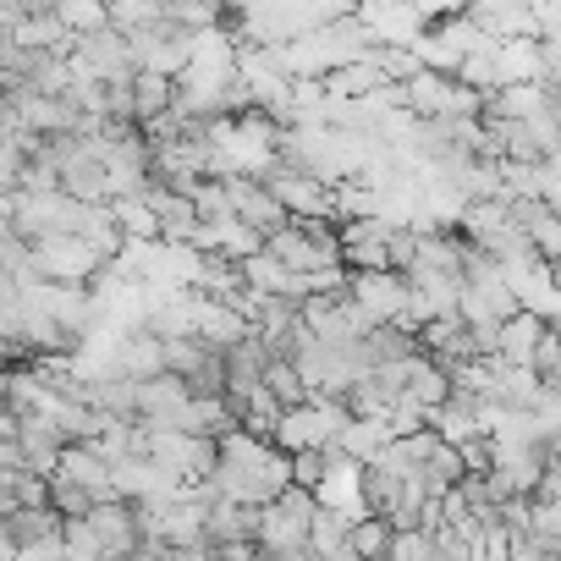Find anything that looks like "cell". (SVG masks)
I'll use <instances>...</instances> for the list:
<instances>
[{"instance_id":"6da1fadb","label":"cell","mask_w":561,"mask_h":561,"mask_svg":"<svg viewBox=\"0 0 561 561\" xmlns=\"http://www.w3.org/2000/svg\"><path fill=\"white\" fill-rule=\"evenodd\" d=\"M209 484L237 501V506H270L280 490H293V457L275 451L270 440H253L248 430L220 435V468L209 473Z\"/></svg>"},{"instance_id":"7a4b0ae2","label":"cell","mask_w":561,"mask_h":561,"mask_svg":"<svg viewBox=\"0 0 561 561\" xmlns=\"http://www.w3.org/2000/svg\"><path fill=\"white\" fill-rule=\"evenodd\" d=\"M264 253H270L280 270H293L298 280H309V275L342 264V226H336V220H287V226L264 242Z\"/></svg>"},{"instance_id":"3957f363","label":"cell","mask_w":561,"mask_h":561,"mask_svg":"<svg viewBox=\"0 0 561 561\" xmlns=\"http://www.w3.org/2000/svg\"><path fill=\"white\" fill-rule=\"evenodd\" d=\"M320 512V495L309 490H280L270 506H259V534L253 545L259 550H275V556H309V523Z\"/></svg>"},{"instance_id":"277c9868","label":"cell","mask_w":561,"mask_h":561,"mask_svg":"<svg viewBox=\"0 0 561 561\" xmlns=\"http://www.w3.org/2000/svg\"><path fill=\"white\" fill-rule=\"evenodd\" d=\"M259 182L275 193V204L287 209L293 220H336V187H325V182L309 176V171H293V165L270 160V165L259 171Z\"/></svg>"},{"instance_id":"5b68a950","label":"cell","mask_w":561,"mask_h":561,"mask_svg":"<svg viewBox=\"0 0 561 561\" xmlns=\"http://www.w3.org/2000/svg\"><path fill=\"white\" fill-rule=\"evenodd\" d=\"M72 72H78V78H94V83H133V78H138L133 39L116 34L111 23H105L100 34H83L78 50H72Z\"/></svg>"},{"instance_id":"8992f818","label":"cell","mask_w":561,"mask_h":561,"mask_svg":"<svg viewBox=\"0 0 561 561\" xmlns=\"http://www.w3.org/2000/svg\"><path fill=\"white\" fill-rule=\"evenodd\" d=\"M83 523H89V534H94V545H100V561H127V556L144 550V534H138V517H133L127 501H105V506H94Z\"/></svg>"},{"instance_id":"52a82bcc","label":"cell","mask_w":561,"mask_h":561,"mask_svg":"<svg viewBox=\"0 0 561 561\" xmlns=\"http://www.w3.org/2000/svg\"><path fill=\"white\" fill-rule=\"evenodd\" d=\"M226 193H231V215H237V220H242L248 231H259L264 242H270V237H275L280 226L293 220L287 209L275 204V193H270V187H264L259 176H231V182H226Z\"/></svg>"},{"instance_id":"ba28073f","label":"cell","mask_w":561,"mask_h":561,"mask_svg":"<svg viewBox=\"0 0 561 561\" xmlns=\"http://www.w3.org/2000/svg\"><path fill=\"white\" fill-rule=\"evenodd\" d=\"M353 304L369 314V325H397V314L408 309V280L402 275H353Z\"/></svg>"},{"instance_id":"9c48e42d","label":"cell","mask_w":561,"mask_h":561,"mask_svg":"<svg viewBox=\"0 0 561 561\" xmlns=\"http://www.w3.org/2000/svg\"><path fill=\"white\" fill-rule=\"evenodd\" d=\"M253 534H259V512L253 506H237V501H215V506H204V545L209 550H220V545H253Z\"/></svg>"},{"instance_id":"30bf717a","label":"cell","mask_w":561,"mask_h":561,"mask_svg":"<svg viewBox=\"0 0 561 561\" xmlns=\"http://www.w3.org/2000/svg\"><path fill=\"white\" fill-rule=\"evenodd\" d=\"M462 18H468L479 34H490L495 45H506V39H539L534 7H512V0H501V7H468Z\"/></svg>"},{"instance_id":"8fae6325","label":"cell","mask_w":561,"mask_h":561,"mask_svg":"<svg viewBox=\"0 0 561 561\" xmlns=\"http://www.w3.org/2000/svg\"><path fill=\"white\" fill-rule=\"evenodd\" d=\"M18 451H23V468H34V473H56L61 468V451H67V440H61V430L50 424V419H23L18 424Z\"/></svg>"},{"instance_id":"7c38bea8","label":"cell","mask_w":561,"mask_h":561,"mask_svg":"<svg viewBox=\"0 0 561 561\" xmlns=\"http://www.w3.org/2000/svg\"><path fill=\"white\" fill-rule=\"evenodd\" d=\"M56 473H67L72 484H83L100 506H105V501H116V473H111V462H105L94 446H67Z\"/></svg>"},{"instance_id":"4fadbf2b","label":"cell","mask_w":561,"mask_h":561,"mask_svg":"<svg viewBox=\"0 0 561 561\" xmlns=\"http://www.w3.org/2000/svg\"><path fill=\"white\" fill-rule=\"evenodd\" d=\"M171 111H176V78L138 72V78H133V122H138V133H149V127L165 122Z\"/></svg>"},{"instance_id":"5bb4252c","label":"cell","mask_w":561,"mask_h":561,"mask_svg":"<svg viewBox=\"0 0 561 561\" xmlns=\"http://www.w3.org/2000/svg\"><path fill=\"white\" fill-rule=\"evenodd\" d=\"M242 287H248L253 298H298V304H304V280H298L293 270H280L270 253H253V259L242 264Z\"/></svg>"},{"instance_id":"9a60e30c","label":"cell","mask_w":561,"mask_h":561,"mask_svg":"<svg viewBox=\"0 0 561 561\" xmlns=\"http://www.w3.org/2000/svg\"><path fill=\"white\" fill-rule=\"evenodd\" d=\"M495 72H501V89H512V83H550L545 78V56H539V39H506V45H495Z\"/></svg>"},{"instance_id":"2e32d148","label":"cell","mask_w":561,"mask_h":561,"mask_svg":"<svg viewBox=\"0 0 561 561\" xmlns=\"http://www.w3.org/2000/svg\"><path fill=\"white\" fill-rule=\"evenodd\" d=\"M539 336H545V320H539V314H528V309L512 314V320L501 325V336H495V342H501V364H506V369H528Z\"/></svg>"},{"instance_id":"e0dca14e","label":"cell","mask_w":561,"mask_h":561,"mask_svg":"<svg viewBox=\"0 0 561 561\" xmlns=\"http://www.w3.org/2000/svg\"><path fill=\"white\" fill-rule=\"evenodd\" d=\"M386 446H391V430L386 424H364V419H353L342 430V440H336L342 462H353V468H375L386 457Z\"/></svg>"},{"instance_id":"ac0fdd59","label":"cell","mask_w":561,"mask_h":561,"mask_svg":"<svg viewBox=\"0 0 561 561\" xmlns=\"http://www.w3.org/2000/svg\"><path fill=\"white\" fill-rule=\"evenodd\" d=\"M413 408H424V413H440L446 402H451V375L446 369H435L430 358H419L413 364V375H408V391H402Z\"/></svg>"},{"instance_id":"d6986e66","label":"cell","mask_w":561,"mask_h":561,"mask_svg":"<svg viewBox=\"0 0 561 561\" xmlns=\"http://www.w3.org/2000/svg\"><path fill=\"white\" fill-rule=\"evenodd\" d=\"M391 545H397V528L386 517H353V534H347V550L358 561H391Z\"/></svg>"},{"instance_id":"ffe728a7","label":"cell","mask_w":561,"mask_h":561,"mask_svg":"<svg viewBox=\"0 0 561 561\" xmlns=\"http://www.w3.org/2000/svg\"><path fill=\"white\" fill-rule=\"evenodd\" d=\"M342 462V451L336 446H309V451H293V484L298 490H309V495H320V484L331 479V468Z\"/></svg>"},{"instance_id":"44dd1931","label":"cell","mask_w":561,"mask_h":561,"mask_svg":"<svg viewBox=\"0 0 561 561\" xmlns=\"http://www.w3.org/2000/svg\"><path fill=\"white\" fill-rule=\"evenodd\" d=\"M347 534H353V517H347V512H331V506H320V512H314V523H309V556L347 550Z\"/></svg>"},{"instance_id":"7402d4cb","label":"cell","mask_w":561,"mask_h":561,"mask_svg":"<svg viewBox=\"0 0 561 561\" xmlns=\"http://www.w3.org/2000/svg\"><path fill=\"white\" fill-rule=\"evenodd\" d=\"M94 506H100V501H94L83 484H72L67 473H50V512H56L61 523H83Z\"/></svg>"},{"instance_id":"603a6c76","label":"cell","mask_w":561,"mask_h":561,"mask_svg":"<svg viewBox=\"0 0 561 561\" xmlns=\"http://www.w3.org/2000/svg\"><path fill=\"white\" fill-rule=\"evenodd\" d=\"M7 528H12V545L18 550H34V545H45V539L61 534V517L56 512H12Z\"/></svg>"},{"instance_id":"cb8c5ba5","label":"cell","mask_w":561,"mask_h":561,"mask_svg":"<svg viewBox=\"0 0 561 561\" xmlns=\"http://www.w3.org/2000/svg\"><path fill=\"white\" fill-rule=\"evenodd\" d=\"M264 391H270V397H275L280 408H287V413L309 402V386L298 380V369H293V364H280V358L270 364V375H264Z\"/></svg>"},{"instance_id":"d4e9b609","label":"cell","mask_w":561,"mask_h":561,"mask_svg":"<svg viewBox=\"0 0 561 561\" xmlns=\"http://www.w3.org/2000/svg\"><path fill=\"white\" fill-rule=\"evenodd\" d=\"M23 314H28V293H18V287L0 280V342L23 347Z\"/></svg>"},{"instance_id":"484cf974","label":"cell","mask_w":561,"mask_h":561,"mask_svg":"<svg viewBox=\"0 0 561 561\" xmlns=\"http://www.w3.org/2000/svg\"><path fill=\"white\" fill-rule=\"evenodd\" d=\"M386 430H391V440H408V435H424L430 430V413L424 408H413L408 397L391 408V419H386Z\"/></svg>"},{"instance_id":"4316f807","label":"cell","mask_w":561,"mask_h":561,"mask_svg":"<svg viewBox=\"0 0 561 561\" xmlns=\"http://www.w3.org/2000/svg\"><path fill=\"white\" fill-rule=\"evenodd\" d=\"M457 457H462V473H495V440L490 435H468L457 446Z\"/></svg>"},{"instance_id":"83f0119b","label":"cell","mask_w":561,"mask_h":561,"mask_svg":"<svg viewBox=\"0 0 561 561\" xmlns=\"http://www.w3.org/2000/svg\"><path fill=\"white\" fill-rule=\"evenodd\" d=\"M165 561H215L209 545H187V550H165Z\"/></svg>"},{"instance_id":"f1b7e54d","label":"cell","mask_w":561,"mask_h":561,"mask_svg":"<svg viewBox=\"0 0 561 561\" xmlns=\"http://www.w3.org/2000/svg\"><path fill=\"white\" fill-rule=\"evenodd\" d=\"M127 561H165V550H154V545H144L138 556H127Z\"/></svg>"},{"instance_id":"f546056e","label":"cell","mask_w":561,"mask_h":561,"mask_svg":"<svg viewBox=\"0 0 561 561\" xmlns=\"http://www.w3.org/2000/svg\"><path fill=\"white\" fill-rule=\"evenodd\" d=\"M545 89H550V105H556V111H561V78H550V83H545Z\"/></svg>"},{"instance_id":"4dcf8cb0","label":"cell","mask_w":561,"mask_h":561,"mask_svg":"<svg viewBox=\"0 0 561 561\" xmlns=\"http://www.w3.org/2000/svg\"><path fill=\"white\" fill-rule=\"evenodd\" d=\"M0 105H7V89H0Z\"/></svg>"}]
</instances>
